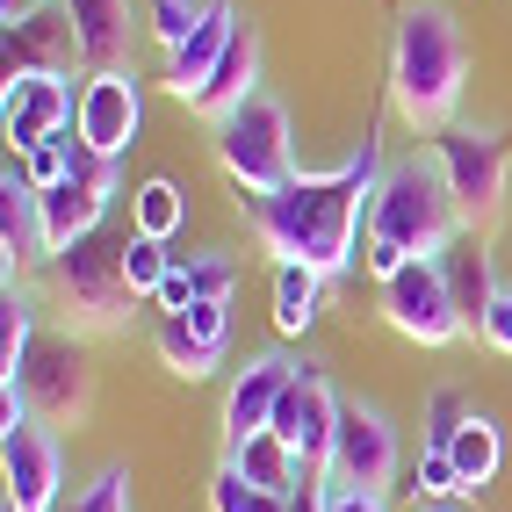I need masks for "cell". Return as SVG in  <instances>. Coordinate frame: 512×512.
<instances>
[{
  "label": "cell",
  "instance_id": "d6986e66",
  "mask_svg": "<svg viewBox=\"0 0 512 512\" xmlns=\"http://www.w3.org/2000/svg\"><path fill=\"white\" fill-rule=\"evenodd\" d=\"M0 260H8V275H15V267L51 260V238H44V195L29 188L15 166L0 174Z\"/></svg>",
  "mask_w": 512,
  "mask_h": 512
},
{
  "label": "cell",
  "instance_id": "30bf717a",
  "mask_svg": "<svg viewBox=\"0 0 512 512\" xmlns=\"http://www.w3.org/2000/svg\"><path fill=\"white\" fill-rule=\"evenodd\" d=\"M332 426H339V390L325 383V368L296 361V375H289V390H282L275 426H267V433L289 440V455L303 462V476H325V462H332Z\"/></svg>",
  "mask_w": 512,
  "mask_h": 512
},
{
  "label": "cell",
  "instance_id": "74e56055",
  "mask_svg": "<svg viewBox=\"0 0 512 512\" xmlns=\"http://www.w3.org/2000/svg\"><path fill=\"white\" fill-rule=\"evenodd\" d=\"M289 512H325V476H311V484L289 491Z\"/></svg>",
  "mask_w": 512,
  "mask_h": 512
},
{
  "label": "cell",
  "instance_id": "277c9868",
  "mask_svg": "<svg viewBox=\"0 0 512 512\" xmlns=\"http://www.w3.org/2000/svg\"><path fill=\"white\" fill-rule=\"evenodd\" d=\"M210 145H217V166L231 174L238 195H275V188H289L303 174L296 145H289V109L267 87H253L238 109H224L210 123Z\"/></svg>",
  "mask_w": 512,
  "mask_h": 512
},
{
  "label": "cell",
  "instance_id": "60d3db41",
  "mask_svg": "<svg viewBox=\"0 0 512 512\" xmlns=\"http://www.w3.org/2000/svg\"><path fill=\"white\" fill-rule=\"evenodd\" d=\"M0 512H15V505H0Z\"/></svg>",
  "mask_w": 512,
  "mask_h": 512
},
{
  "label": "cell",
  "instance_id": "5b68a950",
  "mask_svg": "<svg viewBox=\"0 0 512 512\" xmlns=\"http://www.w3.org/2000/svg\"><path fill=\"white\" fill-rule=\"evenodd\" d=\"M426 152H433V166H440V181H448L462 224H469V231L498 224V210H505V174H512V145L498 138V130L448 123V130H433V138H426Z\"/></svg>",
  "mask_w": 512,
  "mask_h": 512
},
{
  "label": "cell",
  "instance_id": "836d02e7",
  "mask_svg": "<svg viewBox=\"0 0 512 512\" xmlns=\"http://www.w3.org/2000/svg\"><path fill=\"white\" fill-rule=\"evenodd\" d=\"M65 512H130V469H123V462L94 469L87 484L73 491V505H65Z\"/></svg>",
  "mask_w": 512,
  "mask_h": 512
},
{
  "label": "cell",
  "instance_id": "8fae6325",
  "mask_svg": "<svg viewBox=\"0 0 512 512\" xmlns=\"http://www.w3.org/2000/svg\"><path fill=\"white\" fill-rule=\"evenodd\" d=\"M0 123H8L15 152L44 145V138H65V130L80 123L73 73H8V87H0Z\"/></svg>",
  "mask_w": 512,
  "mask_h": 512
},
{
  "label": "cell",
  "instance_id": "2e32d148",
  "mask_svg": "<svg viewBox=\"0 0 512 512\" xmlns=\"http://www.w3.org/2000/svg\"><path fill=\"white\" fill-rule=\"evenodd\" d=\"M80 58V29L65 15V0H44L22 22H8V73H73Z\"/></svg>",
  "mask_w": 512,
  "mask_h": 512
},
{
  "label": "cell",
  "instance_id": "4316f807",
  "mask_svg": "<svg viewBox=\"0 0 512 512\" xmlns=\"http://www.w3.org/2000/svg\"><path fill=\"white\" fill-rule=\"evenodd\" d=\"M73 152H80V138L65 130V138H44V145H29V152H15V174L29 181V188H58L65 174H73Z\"/></svg>",
  "mask_w": 512,
  "mask_h": 512
},
{
  "label": "cell",
  "instance_id": "ab89813d",
  "mask_svg": "<svg viewBox=\"0 0 512 512\" xmlns=\"http://www.w3.org/2000/svg\"><path fill=\"white\" fill-rule=\"evenodd\" d=\"M419 512H455V505H419Z\"/></svg>",
  "mask_w": 512,
  "mask_h": 512
},
{
  "label": "cell",
  "instance_id": "4dcf8cb0",
  "mask_svg": "<svg viewBox=\"0 0 512 512\" xmlns=\"http://www.w3.org/2000/svg\"><path fill=\"white\" fill-rule=\"evenodd\" d=\"M181 267H188V282H195V303H231V289H238V267L231 253H174Z\"/></svg>",
  "mask_w": 512,
  "mask_h": 512
},
{
  "label": "cell",
  "instance_id": "8992f818",
  "mask_svg": "<svg viewBox=\"0 0 512 512\" xmlns=\"http://www.w3.org/2000/svg\"><path fill=\"white\" fill-rule=\"evenodd\" d=\"M51 275H58V296H65V311H73L80 332H123L130 311H138V289H130L123 275V246H109V238H80V246H65L51 260Z\"/></svg>",
  "mask_w": 512,
  "mask_h": 512
},
{
  "label": "cell",
  "instance_id": "f35d334b",
  "mask_svg": "<svg viewBox=\"0 0 512 512\" xmlns=\"http://www.w3.org/2000/svg\"><path fill=\"white\" fill-rule=\"evenodd\" d=\"M29 8H44V0H0V22H22Z\"/></svg>",
  "mask_w": 512,
  "mask_h": 512
},
{
  "label": "cell",
  "instance_id": "d4e9b609",
  "mask_svg": "<svg viewBox=\"0 0 512 512\" xmlns=\"http://www.w3.org/2000/svg\"><path fill=\"white\" fill-rule=\"evenodd\" d=\"M152 347H159V361L174 368L181 383H202V375H217V368H224V354L210 347V339H195V332H188V318H159Z\"/></svg>",
  "mask_w": 512,
  "mask_h": 512
},
{
  "label": "cell",
  "instance_id": "d6a6232c",
  "mask_svg": "<svg viewBox=\"0 0 512 512\" xmlns=\"http://www.w3.org/2000/svg\"><path fill=\"white\" fill-rule=\"evenodd\" d=\"M469 419H476V404H469L455 383H440V390L426 397V419H419V426H426V448H448V440H455Z\"/></svg>",
  "mask_w": 512,
  "mask_h": 512
},
{
  "label": "cell",
  "instance_id": "83f0119b",
  "mask_svg": "<svg viewBox=\"0 0 512 512\" xmlns=\"http://www.w3.org/2000/svg\"><path fill=\"white\" fill-rule=\"evenodd\" d=\"M412 498H426V505L469 498V484H462V469H455L448 448H419V462H412Z\"/></svg>",
  "mask_w": 512,
  "mask_h": 512
},
{
  "label": "cell",
  "instance_id": "d590c367",
  "mask_svg": "<svg viewBox=\"0 0 512 512\" xmlns=\"http://www.w3.org/2000/svg\"><path fill=\"white\" fill-rule=\"evenodd\" d=\"M325 512H390V491H339V484H325Z\"/></svg>",
  "mask_w": 512,
  "mask_h": 512
},
{
  "label": "cell",
  "instance_id": "9c48e42d",
  "mask_svg": "<svg viewBox=\"0 0 512 512\" xmlns=\"http://www.w3.org/2000/svg\"><path fill=\"white\" fill-rule=\"evenodd\" d=\"M383 325L419 339V347H455V339H469L462 318H455L448 282H440V260H404L383 282Z\"/></svg>",
  "mask_w": 512,
  "mask_h": 512
},
{
  "label": "cell",
  "instance_id": "484cf974",
  "mask_svg": "<svg viewBox=\"0 0 512 512\" xmlns=\"http://www.w3.org/2000/svg\"><path fill=\"white\" fill-rule=\"evenodd\" d=\"M448 455H455V469H462V484L476 491V484H491V476H498V462H505V440H498V426L484 419V412H476L455 440H448Z\"/></svg>",
  "mask_w": 512,
  "mask_h": 512
},
{
  "label": "cell",
  "instance_id": "ffe728a7",
  "mask_svg": "<svg viewBox=\"0 0 512 512\" xmlns=\"http://www.w3.org/2000/svg\"><path fill=\"white\" fill-rule=\"evenodd\" d=\"M260 87V29L253 22H238V37H231V51H224V65L210 80H202L195 94H188V109H202V116H224V109H238V101H246Z\"/></svg>",
  "mask_w": 512,
  "mask_h": 512
},
{
  "label": "cell",
  "instance_id": "3957f363",
  "mask_svg": "<svg viewBox=\"0 0 512 512\" xmlns=\"http://www.w3.org/2000/svg\"><path fill=\"white\" fill-rule=\"evenodd\" d=\"M462 80H469V44L455 15L433 8V0H412L390 29V109L433 138V130L455 123Z\"/></svg>",
  "mask_w": 512,
  "mask_h": 512
},
{
  "label": "cell",
  "instance_id": "ac0fdd59",
  "mask_svg": "<svg viewBox=\"0 0 512 512\" xmlns=\"http://www.w3.org/2000/svg\"><path fill=\"white\" fill-rule=\"evenodd\" d=\"M238 22H246V15H238V0H202V22L188 29V44L166 58V87H174L181 101L224 65V51H231V37H238Z\"/></svg>",
  "mask_w": 512,
  "mask_h": 512
},
{
  "label": "cell",
  "instance_id": "ba28073f",
  "mask_svg": "<svg viewBox=\"0 0 512 512\" xmlns=\"http://www.w3.org/2000/svg\"><path fill=\"white\" fill-rule=\"evenodd\" d=\"M325 484H339V491H390V484H397V426L375 412V404L339 397Z\"/></svg>",
  "mask_w": 512,
  "mask_h": 512
},
{
  "label": "cell",
  "instance_id": "8d00e7d4",
  "mask_svg": "<svg viewBox=\"0 0 512 512\" xmlns=\"http://www.w3.org/2000/svg\"><path fill=\"white\" fill-rule=\"evenodd\" d=\"M484 347L512 354V289H498V303H491V318H484Z\"/></svg>",
  "mask_w": 512,
  "mask_h": 512
},
{
  "label": "cell",
  "instance_id": "cb8c5ba5",
  "mask_svg": "<svg viewBox=\"0 0 512 512\" xmlns=\"http://www.w3.org/2000/svg\"><path fill=\"white\" fill-rule=\"evenodd\" d=\"M181 224H188V195L166 181V174H152L138 195H130V231H138V238H159V246H166Z\"/></svg>",
  "mask_w": 512,
  "mask_h": 512
},
{
  "label": "cell",
  "instance_id": "5bb4252c",
  "mask_svg": "<svg viewBox=\"0 0 512 512\" xmlns=\"http://www.w3.org/2000/svg\"><path fill=\"white\" fill-rule=\"evenodd\" d=\"M289 375H296L289 354H253L246 368L231 375V390H224V455L275 426V404H282V390H289Z\"/></svg>",
  "mask_w": 512,
  "mask_h": 512
},
{
  "label": "cell",
  "instance_id": "4fadbf2b",
  "mask_svg": "<svg viewBox=\"0 0 512 512\" xmlns=\"http://www.w3.org/2000/svg\"><path fill=\"white\" fill-rule=\"evenodd\" d=\"M0 476H8V505L15 512H58L65 491V455H58V433L51 426H15L0 433Z\"/></svg>",
  "mask_w": 512,
  "mask_h": 512
},
{
  "label": "cell",
  "instance_id": "7a4b0ae2",
  "mask_svg": "<svg viewBox=\"0 0 512 512\" xmlns=\"http://www.w3.org/2000/svg\"><path fill=\"white\" fill-rule=\"evenodd\" d=\"M462 231V210H455V195L448 181H440V166L433 152L419 159H397L383 188H375L368 202V238H361V267L375 282H390L404 260H433L448 238Z\"/></svg>",
  "mask_w": 512,
  "mask_h": 512
},
{
  "label": "cell",
  "instance_id": "e0dca14e",
  "mask_svg": "<svg viewBox=\"0 0 512 512\" xmlns=\"http://www.w3.org/2000/svg\"><path fill=\"white\" fill-rule=\"evenodd\" d=\"M440 260V282H448V296H455V318H462V332H484V318H491V303H498V282H491V253H484V231H455L448 246L433 253Z\"/></svg>",
  "mask_w": 512,
  "mask_h": 512
},
{
  "label": "cell",
  "instance_id": "7c38bea8",
  "mask_svg": "<svg viewBox=\"0 0 512 512\" xmlns=\"http://www.w3.org/2000/svg\"><path fill=\"white\" fill-rule=\"evenodd\" d=\"M80 145H94L101 159H123L145 130V87L138 73H87L80 80Z\"/></svg>",
  "mask_w": 512,
  "mask_h": 512
},
{
  "label": "cell",
  "instance_id": "52a82bcc",
  "mask_svg": "<svg viewBox=\"0 0 512 512\" xmlns=\"http://www.w3.org/2000/svg\"><path fill=\"white\" fill-rule=\"evenodd\" d=\"M22 397L37 426H80L87 404H94V368H87V347L80 332H51L37 339V354L22 361Z\"/></svg>",
  "mask_w": 512,
  "mask_h": 512
},
{
  "label": "cell",
  "instance_id": "f1b7e54d",
  "mask_svg": "<svg viewBox=\"0 0 512 512\" xmlns=\"http://www.w3.org/2000/svg\"><path fill=\"white\" fill-rule=\"evenodd\" d=\"M210 512H289V498L260 491V484H246L231 462H217V476H210Z\"/></svg>",
  "mask_w": 512,
  "mask_h": 512
},
{
  "label": "cell",
  "instance_id": "9a60e30c",
  "mask_svg": "<svg viewBox=\"0 0 512 512\" xmlns=\"http://www.w3.org/2000/svg\"><path fill=\"white\" fill-rule=\"evenodd\" d=\"M65 15H73L80 29V58H87V73H138V22L145 8L138 0H65Z\"/></svg>",
  "mask_w": 512,
  "mask_h": 512
},
{
  "label": "cell",
  "instance_id": "e575fe53",
  "mask_svg": "<svg viewBox=\"0 0 512 512\" xmlns=\"http://www.w3.org/2000/svg\"><path fill=\"white\" fill-rule=\"evenodd\" d=\"M181 318H188V332H195V339H210V347L224 354V339H231V303H188Z\"/></svg>",
  "mask_w": 512,
  "mask_h": 512
},
{
  "label": "cell",
  "instance_id": "7402d4cb",
  "mask_svg": "<svg viewBox=\"0 0 512 512\" xmlns=\"http://www.w3.org/2000/svg\"><path fill=\"white\" fill-rule=\"evenodd\" d=\"M238 476H246V484H260V491H275V498H289L296 484H311V476H303V462L289 455V440L282 433H253L246 448H231L224 455Z\"/></svg>",
  "mask_w": 512,
  "mask_h": 512
},
{
  "label": "cell",
  "instance_id": "44dd1931",
  "mask_svg": "<svg viewBox=\"0 0 512 512\" xmlns=\"http://www.w3.org/2000/svg\"><path fill=\"white\" fill-rule=\"evenodd\" d=\"M325 282L318 267H303V260H275V332L282 339H303L318 325V303H325Z\"/></svg>",
  "mask_w": 512,
  "mask_h": 512
},
{
  "label": "cell",
  "instance_id": "1f68e13d",
  "mask_svg": "<svg viewBox=\"0 0 512 512\" xmlns=\"http://www.w3.org/2000/svg\"><path fill=\"white\" fill-rule=\"evenodd\" d=\"M202 22V0H145V29H152V44L174 58L188 44V29Z\"/></svg>",
  "mask_w": 512,
  "mask_h": 512
},
{
  "label": "cell",
  "instance_id": "6da1fadb",
  "mask_svg": "<svg viewBox=\"0 0 512 512\" xmlns=\"http://www.w3.org/2000/svg\"><path fill=\"white\" fill-rule=\"evenodd\" d=\"M383 152L375 138H361V159L332 166V174H296L289 188L275 195H238L246 224L260 231V246L275 260H303L318 275H347L354 267V246L368 238V202L383 188Z\"/></svg>",
  "mask_w": 512,
  "mask_h": 512
},
{
  "label": "cell",
  "instance_id": "603a6c76",
  "mask_svg": "<svg viewBox=\"0 0 512 512\" xmlns=\"http://www.w3.org/2000/svg\"><path fill=\"white\" fill-rule=\"evenodd\" d=\"M29 354H37V303L8 275V289H0V383H22Z\"/></svg>",
  "mask_w": 512,
  "mask_h": 512
},
{
  "label": "cell",
  "instance_id": "f546056e",
  "mask_svg": "<svg viewBox=\"0 0 512 512\" xmlns=\"http://www.w3.org/2000/svg\"><path fill=\"white\" fill-rule=\"evenodd\" d=\"M123 275H130V289H138V296H159L166 275H174V253H166L159 238H138V231H130V238H123Z\"/></svg>",
  "mask_w": 512,
  "mask_h": 512
}]
</instances>
